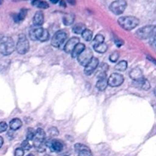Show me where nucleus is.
Returning a JSON list of instances; mask_svg holds the SVG:
<instances>
[{"mask_svg": "<svg viewBox=\"0 0 156 156\" xmlns=\"http://www.w3.org/2000/svg\"><path fill=\"white\" fill-rule=\"evenodd\" d=\"M118 24L126 30H131L136 27L140 24V20L134 16H123L118 19Z\"/></svg>", "mask_w": 156, "mask_h": 156, "instance_id": "obj_1", "label": "nucleus"}, {"mask_svg": "<svg viewBox=\"0 0 156 156\" xmlns=\"http://www.w3.org/2000/svg\"><path fill=\"white\" fill-rule=\"evenodd\" d=\"M15 47L13 39L9 37H5L0 42V53L3 56H9L15 51Z\"/></svg>", "mask_w": 156, "mask_h": 156, "instance_id": "obj_2", "label": "nucleus"}, {"mask_svg": "<svg viewBox=\"0 0 156 156\" xmlns=\"http://www.w3.org/2000/svg\"><path fill=\"white\" fill-rule=\"evenodd\" d=\"M45 136L46 134L44 129H41V128L37 129L34 137L33 144L35 149L39 152H43L45 151L46 143H44Z\"/></svg>", "mask_w": 156, "mask_h": 156, "instance_id": "obj_3", "label": "nucleus"}, {"mask_svg": "<svg viewBox=\"0 0 156 156\" xmlns=\"http://www.w3.org/2000/svg\"><path fill=\"white\" fill-rule=\"evenodd\" d=\"M29 35L33 41L38 40L41 42H45V41H48L49 37H50V34H49L48 30L42 28V27H38V28L35 29L32 28L29 31Z\"/></svg>", "mask_w": 156, "mask_h": 156, "instance_id": "obj_4", "label": "nucleus"}, {"mask_svg": "<svg viewBox=\"0 0 156 156\" xmlns=\"http://www.w3.org/2000/svg\"><path fill=\"white\" fill-rule=\"evenodd\" d=\"M30 48V44H29L28 40L26 37V36L23 34H21L18 36V43L16 44V50L19 54L24 55L28 52Z\"/></svg>", "mask_w": 156, "mask_h": 156, "instance_id": "obj_5", "label": "nucleus"}, {"mask_svg": "<svg viewBox=\"0 0 156 156\" xmlns=\"http://www.w3.org/2000/svg\"><path fill=\"white\" fill-rule=\"evenodd\" d=\"M67 37H68V33H67L66 30H60L56 31L54 34L53 37H52L51 40V44L53 47H60L62 44H63L64 41L66 40Z\"/></svg>", "mask_w": 156, "mask_h": 156, "instance_id": "obj_6", "label": "nucleus"}, {"mask_svg": "<svg viewBox=\"0 0 156 156\" xmlns=\"http://www.w3.org/2000/svg\"><path fill=\"white\" fill-rule=\"evenodd\" d=\"M127 6V2L126 0H115L110 5V10L114 14V15H121L126 9Z\"/></svg>", "mask_w": 156, "mask_h": 156, "instance_id": "obj_7", "label": "nucleus"}, {"mask_svg": "<svg viewBox=\"0 0 156 156\" xmlns=\"http://www.w3.org/2000/svg\"><path fill=\"white\" fill-rule=\"evenodd\" d=\"M155 30V26L154 25H146L141 27L136 31L137 37L140 39H147L151 37L153 35L154 31Z\"/></svg>", "mask_w": 156, "mask_h": 156, "instance_id": "obj_8", "label": "nucleus"}, {"mask_svg": "<svg viewBox=\"0 0 156 156\" xmlns=\"http://www.w3.org/2000/svg\"><path fill=\"white\" fill-rule=\"evenodd\" d=\"M93 54L91 49L85 48V50L78 56V62L83 66H86L88 62L92 59Z\"/></svg>", "mask_w": 156, "mask_h": 156, "instance_id": "obj_9", "label": "nucleus"}, {"mask_svg": "<svg viewBox=\"0 0 156 156\" xmlns=\"http://www.w3.org/2000/svg\"><path fill=\"white\" fill-rule=\"evenodd\" d=\"M108 85L111 87H118L121 85L124 82V78L121 74L119 73H113L110 76L108 79Z\"/></svg>", "mask_w": 156, "mask_h": 156, "instance_id": "obj_10", "label": "nucleus"}, {"mask_svg": "<svg viewBox=\"0 0 156 156\" xmlns=\"http://www.w3.org/2000/svg\"><path fill=\"white\" fill-rule=\"evenodd\" d=\"M98 67V59H97L96 57H93L92 59L88 62V65L85 67L84 73L87 76H90L95 71Z\"/></svg>", "mask_w": 156, "mask_h": 156, "instance_id": "obj_11", "label": "nucleus"}, {"mask_svg": "<svg viewBox=\"0 0 156 156\" xmlns=\"http://www.w3.org/2000/svg\"><path fill=\"white\" fill-rule=\"evenodd\" d=\"M75 150L76 151L79 156H93L92 152H91L89 148L83 144H80V143L76 144Z\"/></svg>", "mask_w": 156, "mask_h": 156, "instance_id": "obj_12", "label": "nucleus"}, {"mask_svg": "<svg viewBox=\"0 0 156 156\" xmlns=\"http://www.w3.org/2000/svg\"><path fill=\"white\" fill-rule=\"evenodd\" d=\"M133 85L136 88L144 90V91H148L150 88V83L144 77L141 78V79H138V80L133 81Z\"/></svg>", "mask_w": 156, "mask_h": 156, "instance_id": "obj_13", "label": "nucleus"}, {"mask_svg": "<svg viewBox=\"0 0 156 156\" xmlns=\"http://www.w3.org/2000/svg\"><path fill=\"white\" fill-rule=\"evenodd\" d=\"M79 44V37H72L71 39L69 40L67 43L66 44L65 47H64V50L66 53H72L75 47H76L77 44Z\"/></svg>", "mask_w": 156, "mask_h": 156, "instance_id": "obj_14", "label": "nucleus"}, {"mask_svg": "<svg viewBox=\"0 0 156 156\" xmlns=\"http://www.w3.org/2000/svg\"><path fill=\"white\" fill-rule=\"evenodd\" d=\"M48 146L52 152H59L63 149V144L62 142L57 140H52L48 142Z\"/></svg>", "mask_w": 156, "mask_h": 156, "instance_id": "obj_15", "label": "nucleus"}, {"mask_svg": "<svg viewBox=\"0 0 156 156\" xmlns=\"http://www.w3.org/2000/svg\"><path fill=\"white\" fill-rule=\"evenodd\" d=\"M108 70V66L107 63H101L97 68V72H96V77L98 79H105L106 78L107 72Z\"/></svg>", "mask_w": 156, "mask_h": 156, "instance_id": "obj_16", "label": "nucleus"}, {"mask_svg": "<svg viewBox=\"0 0 156 156\" xmlns=\"http://www.w3.org/2000/svg\"><path fill=\"white\" fill-rule=\"evenodd\" d=\"M44 21V15L42 12L39 11L35 13L34 16L33 18V24L35 26L42 25Z\"/></svg>", "mask_w": 156, "mask_h": 156, "instance_id": "obj_17", "label": "nucleus"}, {"mask_svg": "<svg viewBox=\"0 0 156 156\" xmlns=\"http://www.w3.org/2000/svg\"><path fill=\"white\" fill-rule=\"evenodd\" d=\"M85 50V44L79 43V44H77V45H76V47H75V49L73 50V51L72 52V53H71L72 57L73 58L77 57L78 58V56H79V55H80L81 53H82Z\"/></svg>", "mask_w": 156, "mask_h": 156, "instance_id": "obj_18", "label": "nucleus"}, {"mask_svg": "<svg viewBox=\"0 0 156 156\" xmlns=\"http://www.w3.org/2000/svg\"><path fill=\"white\" fill-rule=\"evenodd\" d=\"M129 76L133 81L138 80V79L143 77V72L140 68H135L131 70L130 73H129Z\"/></svg>", "mask_w": 156, "mask_h": 156, "instance_id": "obj_19", "label": "nucleus"}, {"mask_svg": "<svg viewBox=\"0 0 156 156\" xmlns=\"http://www.w3.org/2000/svg\"><path fill=\"white\" fill-rule=\"evenodd\" d=\"M22 126V122L20 119L18 118H15L13 120H12L9 123V126H10V129L12 130H17V129H20Z\"/></svg>", "mask_w": 156, "mask_h": 156, "instance_id": "obj_20", "label": "nucleus"}, {"mask_svg": "<svg viewBox=\"0 0 156 156\" xmlns=\"http://www.w3.org/2000/svg\"><path fill=\"white\" fill-rule=\"evenodd\" d=\"M32 5L34 7L39 8V9H46L49 8V4L45 1H42V0H33L32 1Z\"/></svg>", "mask_w": 156, "mask_h": 156, "instance_id": "obj_21", "label": "nucleus"}, {"mask_svg": "<svg viewBox=\"0 0 156 156\" xmlns=\"http://www.w3.org/2000/svg\"><path fill=\"white\" fill-rule=\"evenodd\" d=\"M108 85V79L106 78L105 79H98L97 82V84H96V87H97L99 91H105L106 89L107 86Z\"/></svg>", "mask_w": 156, "mask_h": 156, "instance_id": "obj_22", "label": "nucleus"}, {"mask_svg": "<svg viewBox=\"0 0 156 156\" xmlns=\"http://www.w3.org/2000/svg\"><path fill=\"white\" fill-rule=\"evenodd\" d=\"M27 9H22L21 11H20L19 13L17 14V15H15V16H14V21H15V22H20V21H23V20L25 18L26 15H27Z\"/></svg>", "mask_w": 156, "mask_h": 156, "instance_id": "obj_23", "label": "nucleus"}, {"mask_svg": "<svg viewBox=\"0 0 156 156\" xmlns=\"http://www.w3.org/2000/svg\"><path fill=\"white\" fill-rule=\"evenodd\" d=\"M85 29H86L85 28V25L82 24V23H79V24H75L73 27V32L76 34H82Z\"/></svg>", "mask_w": 156, "mask_h": 156, "instance_id": "obj_24", "label": "nucleus"}, {"mask_svg": "<svg viewBox=\"0 0 156 156\" xmlns=\"http://www.w3.org/2000/svg\"><path fill=\"white\" fill-rule=\"evenodd\" d=\"M94 50L98 53H104L107 51L108 50V45H107L105 43H101L100 44H98V45L94 46Z\"/></svg>", "mask_w": 156, "mask_h": 156, "instance_id": "obj_25", "label": "nucleus"}, {"mask_svg": "<svg viewBox=\"0 0 156 156\" xmlns=\"http://www.w3.org/2000/svg\"><path fill=\"white\" fill-rule=\"evenodd\" d=\"M75 20V16L73 14H68L66 16L63 17V23L65 25H71L73 22H74Z\"/></svg>", "mask_w": 156, "mask_h": 156, "instance_id": "obj_26", "label": "nucleus"}, {"mask_svg": "<svg viewBox=\"0 0 156 156\" xmlns=\"http://www.w3.org/2000/svg\"><path fill=\"white\" fill-rule=\"evenodd\" d=\"M127 62L125 60H123V61H120V62H118V63L115 66V69L117 70V71H120V72H123V71H125V70L126 69V68H127Z\"/></svg>", "mask_w": 156, "mask_h": 156, "instance_id": "obj_27", "label": "nucleus"}, {"mask_svg": "<svg viewBox=\"0 0 156 156\" xmlns=\"http://www.w3.org/2000/svg\"><path fill=\"white\" fill-rule=\"evenodd\" d=\"M82 36L86 41H91L93 37V32L89 29H85L82 34Z\"/></svg>", "mask_w": 156, "mask_h": 156, "instance_id": "obj_28", "label": "nucleus"}, {"mask_svg": "<svg viewBox=\"0 0 156 156\" xmlns=\"http://www.w3.org/2000/svg\"><path fill=\"white\" fill-rule=\"evenodd\" d=\"M104 41H105V37H104L103 35L97 34L94 39L93 40V47L98 45V44H101V43H104Z\"/></svg>", "mask_w": 156, "mask_h": 156, "instance_id": "obj_29", "label": "nucleus"}, {"mask_svg": "<svg viewBox=\"0 0 156 156\" xmlns=\"http://www.w3.org/2000/svg\"><path fill=\"white\" fill-rule=\"evenodd\" d=\"M21 148H22L24 150H30V149H31V145L29 143V140H25L24 141H23L22 143H21Z\"/></svg>", "mask_w": 156, "mask_h": 156, "instance_id": "obj_30", "label": "nucleus"}, {"mask_svg": "<svg viewBox=\"0 0 156 156\" xmlns=\"http://www.w3.org/2000/svg\"><path fill=\"white\" fill-rule=\"evenodd\" d=\"M35 133L36 131L34 130V129H28L27 133V140H34V137L35 135Z\"/></svg>", "mask_w": 156, "mask_h": 156, "instance_id": "obj_31", "label": "nucleus"}, {"mask_svg": "<svg viewBox=\"0 0 156 156\" xmlns=\"http://www.w3.org/2000/svg\"><path fill=\"white\" fill-rule=\"evenodd\" d=\"M119 59V53L118 52H114L113 53H111V56H110V60L112 62H115L118 60Z\"/></svg>", "mask_w": 156, "mask_h": 156, "instance_id": "obj_32", "label": "nucleus"}, {"mask_svg": "<svg viewBox=\"0 0 156 156\" xmlns=\"http://www.w3.org/2000/svg\"><path fill=\"white\" fill-rule=\"evenodd\" d=\"M24 150L22 148H18L15 151V156H24Z\"/></svg>", "mask_w": 156, "mask_h": 156, "instance_id": "obj_33", "label": "nucleus"}, {"mask_svg": "<svg viewBox=\"0 0 156 156\" xmlns=\"http://www.w3.org/2000/svg\"><path fill=\"white\" fill-rule=\"evenodd\" d=\"M8 125L5 122H1L0 123V133L7 130Z\"/></svg>", "mask_w": 156, "mask_h": 156, "instance_id": "obj_34", "label": "nucleus"}, {"mask_svg": "<svg viewBox=\"0 0 156 156\" xmlns=\"http://www.w3.org/2000/svg\"><path fill=\"white\" fill-rule=\"evenodd\" d=\"M114 43H115V44L118 47H121V46L123 44V41H122V40H120V39H119V38H117V37H115V39H114Z\"/></svg>", "mask_w": 156, "mask_h": 156, "instance_id": "obj_35", "label": "nucleus"}, {"mask_svg": "<svg viewBox=\"0 0 156 156\" xmlns=\"http://www.w3.org/2000/svg\"><path fill=\"white\" fill-rule=\"evenodd\" d=\"M58 130L56 127H52L51 129H50V133L51 136H57L58 135Z\"/></svg>", "mask_w": 156, "mask_h": 156, "instance_id": "obj_36", "label": "nucleus"}, {"mask_svg": "<svg viewBox=\"0 0 156 156\" xmlns=\"http://www.w3.org/2000/svg\"><path fill=\"white\" fill-rule=\"evenodd\" d=\"M70 5H75L76 4V0H66Z\"/></svg>", "mask_w": 156, "mask_h": 156, "instance_id": "obj_37", "label": "nucleus"}, {"mask_svg": "<svg viewBox=\"0 0 156 156\" xmlns=\"http://www.w3.org/2000/svg\"><path fill=\"white\" fill-rule=\"evenodd\" d=\"M3 143H4V140H3V138L2 136H0V149H1Z\"/></svg>", "mask_w": 156, "mask_h": 156, "instance_id": "obj_38", "label": "nucleus"}, {"mask_svg": "<svg viewBox=\"0 0 156 156\" xmlns=\"http://www.w3.org/2000/svg\"><path fill=\"white\" fill-rule=\"evenodd\" d=\"M60 5L63 6V7H66V3L65 2V1H64V0H61V1H60Z\"/></svg>", "mask_w": 156, "mask_h": 156, "instance_id": "obj_39", "label": "nucleus"}, {"mask_svg": "<svg viewBox=\"0 0 156 156\" xmlns=\"http://www.w3.org/2000/svg\"><path fill=\"white\" fill-rule=\"evenodd\" d=\"M50 2H51L52 3H53V4H56V3L58 2L59 1V0H50Z\"/></svg>", "mask_w": 156, "mask_h": 156, "instance_id": "obj_40", "label": "nucleus"}, {"mask_svg": "<svg viewBox=\"0 0 156 156\" xmlns=\"http://www.w3.org/2000/svg\"><path fill=\"white\" fill-rule=\"evenodd\" d=\"M152 41L153 42H156V34L155 35H152Z\"/></svg>", "mask_w": 156, "mask_h": 156, "instance_id": "obj_41", "label": "nucleus"}, {"mask_svg": "<svg viewBox=\"0 0 156 156\" xmlns=\"http://www.w3.org/2000/svg\"><path fill=\"white\" fill-rule=\"evenodd\" d=\"M148 58H149V59H150V60H151V61H152V62H153L154 63H155V64H156V59H153V58H150V57H149V56H148Z\"/></svg>", "mask_w": 156, "mask_h": 156, "instance_id": "obj_42", "label": "nucleus"}, {"mask_svg": "<svg viewBox=\"0 0 156 156\" xmlns=\"http://www.w3.org/2000/svg\"><path fill=\"white\" fill-rule=\"evenodd\" d=\"M2 2H3V0H0V5L2 4Z\"/></svg>", "mask_w": 156, "mask_h": 156, "instance_id": "obj_43", "label": "nucleus"}, {"mask_svg": "<svg viewBox=\"0 0 156 156\" xmlns=\"http://www.w3.org/2000/svg\"><path fill=\"white\" fill-rule=\"evenodd\" d=\"M27 156H34L33 155V154H29V155H27Z\"/></svg>", "mask_w": 156, "mask_h": 156, "instance_id": "obj_44", "label": "nucleus"}, {"mask_svg": "<svg viewBox=\"0 0 156 156\" xmlns=\"http://www.w3.org/2000/svg\"><path fill=\"white\" fill-rule=\"evenodd\" d=\"M154 93H155V97H156V88L155 89V91H154Z\"/></svg>", "mask_w": 156, "mask_h": 156, "instance_id": "obj_45", "label": "nucleus"}, {"mask_svg": "<svg viewBox=\"0 0 156 156\" xmlns=\"http://www.w3.org/2000/svg\"><path fill=\"white\" fill-rule=\"evenodd\" d=\"M64 156H67V155H64Z\"/></svg>", "mask_w": 156, "mask_h": 156, "instance_id": "obj_46", "label": "nucleus"}]
</instances>
